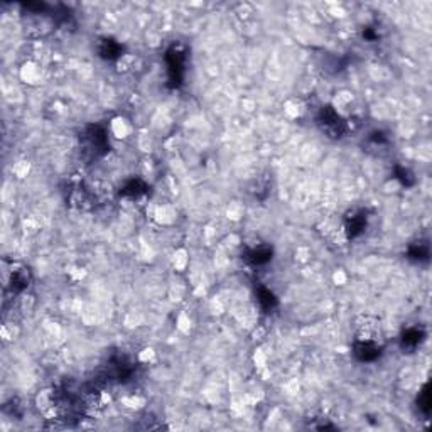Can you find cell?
Here are the masks:
<instances>
[{
  "instance_id": "obj_5",
  "label": "cell",
  "mask_w": 432,
  "mask_h": 432,
  "mask_svg": "<svg viewBox=\"0 0 432 432\" xmlns=\"http://www.w3.org/2000/svg\"><path fill=\"white\" fill-rule=\"evenodd\" d=\"M422 400H420V403H422V405H419L420 409L424 410V414H429V410H431V399H429V392H427V387L424 388L422 390Z\"/></svg>"
},
{
  "instance_id": "obj_4",
  "label": "cell",
  "mask_w": 432,
  "mask_h": 432,
  "mask_svg": "<svg viewBox=\"0 0 432 432\" xmlns=\"http://www.w3.org/2000/svg\"><path fill=\"white\" fill-rule=\"evenodd\" d=\"M365 216L363 215H356V216H351L348 221V232L351 236H355L356 233H360L361 230L365 228Z\"/></svg>"
},
{
  "instance_id": "obj_3",
  "label": "cell",
  "mask_w": 432,
  "mask_h": 432,
  "mask_svg": "<svg viewBox=\"0 0 432 432\" xmlns=\"http://www.w3.org/2000/svg\"><path fill=\"white\" fill-rule=\"evenodd\" d=\"M270 249H267V247H260V249H255L252 250V253H250V260L253 262V264L260 265V264H265V262L270 260Z\"/></svg>"
},
{
  "instance_id": "obj_2",
  "label": "cell",
  "mask_w": 432,
  "mask_h": 432,
  "mask_svg": "<svg viewBox=\"0 0 432 432\" xmlns=\"http://www.w3.org/2000/svg\"><path fill=\"white\" fill-rule=\"evenodd\" d=\"M424 339V332L420 328H412V329H407L405 332H403V338H402V343L403 346H407V348H415L417 345H420V341Z\"/></svg>"
},
{
  "instance_id": "obj_1",
  "label": "cell",
  "mask_w": 432,
  "mask_h": 432,
  "mask_svg": "<svg viewBox=\"0 0 432 432\" xmlns=\"http://www.w3.org/2000/svg\"><path fill=\"white\" fill-rule=\"evenodd\" d=\"M319 123L323 125V129L326 132L331 133V135L339 137V133H343V122L334 110L324 108L319 115Z\"/></svg>"
}]
</instances>
